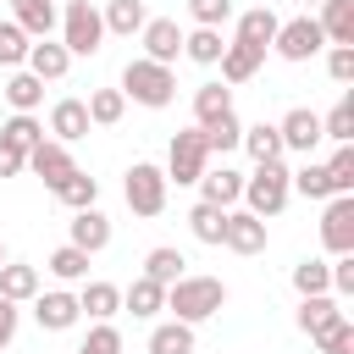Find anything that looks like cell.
Returning <instances> with one entry per match:
<instances>
[{"label":"cell","mask_w":354,"mask_h":354,"mask_svg":"<svg viewBox=\"0 0 354 354\" xmlns=\"http://www.w3.org/2000/svg\"><path fill=\"white\" fill-rule=\"evenodd\" d=\"M326 177H332V194H354V144H337L332 149Z\"/></svg>","instance_id":"obj_41"},{"label":"cell","mask_w":354,"mask_h":354,"mask_svg":"<svg viewBox=\"0 0 354 354\" xmlns=\"http://www.w3.org/2000/svg\"><path fill=\"white\" fill-rule=\"evenodd\" d=\"M227 111H232V88H227V83H199V88H194V116H199V127L216 122V116H227Z\"/></svg>","instance_id":"obj_24"},{"label":"cell","mask_w":354,"mask_h":354,"mask_svg":"<svg viewBox=\"0 0 354 354\" xmlns=\"http://www.w3.org/2000/svg\"><path fill=\"white\" fill-rule=\"evenodd\" d=\"M0 266H6V249H0Z\"/></svg>","instance_id":"obj_52"},{"label":"cell","mask_w":354,"mask_h":354,"mask_svg":"<svg viewBox=\"0 0 354 354\" xmlns=\"http://www.w3.org/2000/svg\"><path fill=\"white\" fill-rule=\"evenodd\" d=\"M33 293H39V271H33V266H0V299L22 304V299H33Z\"/></svg>","instance_id":"obj_30"},{"label":"cell","mask_w":354,"mask_h":354,"mask_svg":"<svg viewBox=\"0 0 354 354\" xmlns=\"http://www.w3.org/2000/svg\"><path fill=\"white\" fill-rule=\"evenodd\" d=\"M183 266H188V260H183L177 249H149V254H144V277L160 282V288H171V282L183 277Z\"/></svg>","instance_id":"obj_33"},{"label":"cell","mask_w":354,"mask_h":354,"mask_svg":"<svg viewBox=\"0 0 354 354\" xmlns=\"http://www.w3.org/2000/svg\"><path fill=\"white\" fill-rule=\"evenodd\" d=\"M188 227H194V238H199V243H221L227 210H221V205H205V199H199V205L188 210Z\"/></svg>","instance_id":"obj_32"},{"label":"cell","mask_w":354,"mask_h":354,"mask_svg":"<svg viewBox=\"0 0 354 354\" xmlns=\"http://www.w3.org/2000/svg\"><path fill=\"white\" fill-rule=\"evenodd\" d=\"M221 243H227L232 254H260V249H266V221H260L254 210H227Z\"/></svg>","instance_id":"obj_10"},{"label":"cell","mask_w":354,"mask_h":354,"mask_svg":"<svg viewBox=\"0 0 354 354\" xmlns=\"http://www.w3.org/2000/svg\"><path fill=\"white\" fill-rule=\"evenodd\" d=\"M122 194H127V210H133V216H160V210H166V171L149 166V160H133Z\"/></svg>","instance_id":"obj_5"},{"label":"cell","mask_w":354,"mask_h":354,"mask_svg":"<svg viewBox=\"0 0 354 354\" xmlns=\"http://www.w3.org/2000/svg\"><path fill=\"white\" fill-rule=\"evenodd\" d=\"M205 160H210V144H205V133H199V127L177 133V138H171V149H166V183H199Z\"/></svg>","instance_id":"obj_6"},{"label":"cell","mask_w":354,"mask_h":354,"mask_svg":"<svg viewBox=\"0 0 354 354\" xmlns=\"http://www.w3.org/2000/svg\"><path fill=\"white\" fill-rule=\"evenodd\" d=\"M77 354H122V332H116L111 321H100V326L77 343Z\"/></svg>","instance_id":"obj_44"},{"label":"cell","mask_w":354,"mask_h":354,"mask_svg":"<svg viewBox=\"0 0 354 354\" xmlns=\"http://www.w3.org/2000/svg\"><path fill=\"white\" fill-rule=\"evenodd\" d=\"M11 337H17V304H11V299H0V348H6Z\"/></svg>","instance_id":"obj_50"},{"label":"cell","mask_w":354,"mask_h":354,"mask_svg":"<svg viewBox=\"0 0 354 354\" xmlns=\"http://www.w3.org/2000/svg\"><path fill=\"white\" fill-rule=\"evenodd\" d=\"M238 144L254 155V166H260V160H282V138H277V127H271V122L243 127V138H238Z\"/></svg>","instance_id":"obj_28"},{"label":"cell","mask_w":354,"mask_h":354,"mask_svg":"<svg viewBox=\"0 0 354 354\" xmlns=\"http://www.w3.org/2000/svg\"><path fill=\"white\" fill-rule=\"evenodd\" d=\"M326 72H332V83H354V44H332Z\"/></svg>","instance_id":"obj_47"},{"label":"cell","mask_w":354,"mask_h":354,"mask_svg":"<svg viewBox=\"0 0 354 354\" xmlns=\"http://www.w3.org/2000/svg\"><path fill=\"white\" fill-rule=\"evenodd\" d=\"M122 304H127L133 315H155V310H166V288H160V282H149V277H138V282L122 293Z\"/></svg>","instance_id":"obj_34"},{"label":"cell","mask_w":354,"mask_h":354,"mask_svg":"<svg viewBox=\"0 0 354 354\" xmlns=\"http://www.w3.org/2000/svg\"><path fill=\"white\" fill-rule=\"evenodd\" d=\"M288 166L282 160H260L254 166V177H243V199H249V210L266 221V216H277L282 205H288Z\"/></svg>","instance_id":"obj_3"},{"label":"cell","mask_w":354,"mask_h":354,"mask_svg":"<svg viewBox=\"0 0 354 354\" xmlns=\"http://www.w3.org/2000/svg\"><path fill=\"white\" fill-rule=\"evenodd\" d=\"M22 166H28V155H22L17 144H6V138H0V177H17Z\"/></svg>","instance_id":"obj_49"},{"label":"cell","mask_w":354,"mask_h":354,"mask_svg":"<svg viewBox=\"0 0 354 354\" xmlns=\"http://www.w3.org/2000/svg\"><path fill=\"white\" fill-rule=\"evenodd\" d=\"M66 66H72V55H66V44H50V39H39V44H28V72H33L39 83H55V77H66Z\"/></svg>","instance_id":"obj_16"},{"label":"cell","mask_w":354,"mask_h":354,"mask_svg":"<svg viewBox=\"0 0 354 354\" xmlns=\"http://www.w3.org/2000/svg\"><path fill=\"white\" fill-rule=\"evenodd\" d=\"M337 321H343V310H337L332 293H304V304H299V332H304V337H321V332L337 326Z\"/></svg>","instance_id":"obj_15"},{"label":"cell","mask_w":354,"mask_h":354,"mask_svg":"<svg viewBox=\"0 0 354 354\" xmlns=\"http://www.w3.org/2000/svg\"><path fill=\"white\" fill-rule=\"evenodd\" d=\"M315 343H321V354H354V326H348V315H343L337 326H326Z\"/></svg>","instance_id":"obj_46"},{"label":"cell","mask_w":354,"mask_h":354,"mask_svg":"<svg viewBox=\"0 0 354 354\" xmlns=\"http://www.w3.org/2000/svg\"><path fill=\"white\" fill-rule=\"evenodd\" d=\"M88 105L83 100H55V111H50V133L61 138V144H77V138H88Z\"/></svg>","instance_id":"obj_14"},{"label":"cell","mask_w":354,"mask_h":354,"mask_svg":"<svg viewBox=\"0 0 354 354\" xmlns=\"http://www.w3.org/2000/svg\"><path fill=\"white\" fill-rule=\"evenodd\" d=\"M288 188H299L304 199H332V177H326V166H315V160H304L299 171H288Z\"/></svg>","instance_id":"obj_31"},{"label":"cell","mask_w":354,"mask_h":354,"mask_svg":"<svg viewBox=\"0 0 354 354\" xmlns=\"http://www.w3.org/2000/svg\"><path fill=\"white\" fill-rule=\"evenodd\" d=\"M77 315H83V310H77L72 293H61V288H55V293H33V321H39L44 332H66Z\"/></svg>","instance_id":"obj_13"},{"label":"cell","mask_w":354,"mask_h":354,"mask_svg":"<svg viewBox=\"0 0 354 354\" xmlns=\"http://www.w3.org/2000/svg\"><path fill=\"white\" fill-rule=\"evenodd\" d=\"M199 188H205V205H232V199H243V177L232 171V166H216V171H199Z\"/></svg>","instance_id":"obj_19"},{"label":"cell","mask_w":354,"mask_h":354,"mask_svg":"<svg viewBox=\"0 0 354 354\" xmlns=\"http://www.w3.org/2000/svg\"><path fill=\"white\" fill-rule=\"evenodd\" d=\"M6 100H11L17 111H33V105L44 100V83H39L33 72H11V83H6Z\"/></svg>","instance_id":"obj_40"},{"label":"cell","mask_w":354,"mask_h":354,"mask_svg":"<svg viewBox=\"0 0 354 354\" xmlns=\"http://www.w3.org/2000/svg\"><path fill=\"white\" fill-rule=\"evenodd\" d=\"M77 310H88L94 321H111V315L122 310V288H116V282H88L83 299H77Z\"/></svg>","instance_id":"obj_26"},{"label":"cell","mask_w":354,"mask_h":354,"mask_svg":"<svg viewBox=\"0 0 354 354\" xmlns=\"http://www.w3.org/2000/svg\"><path fill=\"white\" fill-rule=\"evenodd\" d=\"M293 288L299 293H332V266L326 260H299L293 266Z\"/></svg>","instance_id":"obj_39"},{"label":"cell","mask_w":354,"mask_h":354,"mask_svg":"<svg viewBox=\"0 0 354 354\" xmlns=\"http://www.w3.org/2000/svg\"><path fill=\"white\" fill-rule=\"evenodd\" d=\"M28 61V33L17 22H0V66H22Z\"/></svg>","instance_id":"obj_43"},{"label":"cell","mask_w":354,"mask_h":354,"mask_svg":"<svg viewBox=\"0 0 354 354\" xmlns=\"http://www.w3.org/2000/svg\"><path fill=\"white\" fill-rule=\"evenodd\" d=\"M260 61H266V50H254V44H227L221 50V83H249L254 72H260Z\"/></svg>","instance_id":"obj_18"},{"label":"cell","mask_w":354,"mask_h":354,"mask_svg":"<svg viewBox=\"0 0 354 354\" xmlns=\"http://www.w3.org/2000/svg\"><path fill=\"white\" fill-rule=\"evenodd\" d=\"M100 17H105V28H111V33H138V28L149 22V17H144V0H111Z\"/></svg>","instance_id":"obj_35"},{"label":"cell","mask_w":354,"mask_h":354,"mask_svg":"<svg viewBox=\"0 0 354 354\" xmlns=\"http://www.w3.org/2000/svg\"><path fill=\"white\" fill-rule=\"evenodd\" d=\"M227 304V282L221 277H177L171 288H166V310L177 315V321H205V315H216Z\"/></svg>","instance_id":"obj_1"},{"label":"cell","mask_w":354,"mask_h":354,"mask_svg":"<svg viewBox=\"0 0 354 354\" xmlns=\"http://www.w3.org/2000/svg\"><path fill=\"white\" fill-rule=\"evenodd\" d=\"M321 243L332 254H354V194H332L321 216Z\"/></svg>","instance_id":"obj_8"},{"label":"cell","mask_w":354,"mask_h":354,"mask_svg":"<svg viewBox=\"0 0 354 354\" xmlns=\"http://www.w3.org/2000/svg\"><path fill=\"white\" fill-rule=\"evenodd\" d=\"M0 138H6V144H17V149L28 155V149H33L39 138H44V127L33 122V111H17V116H11L6 127H0Z\"/></svg>","instance_id":"obj_37"},{"label":"cell","mask_w":354,"mask_h":354,"mask_svg":"<svg viewBox=\"0 0 354 354\" xmlns=\"http://www.w3.org/2000/svg\"><path fill=\"white\" fill-rule=\"evenodd\" d=\"M105 39V17L88 6V0H66V17H61V44L66 55H94Z\"/></svg>","instance_id":"obj_4"},{"label":"cell","mask_w":354,"mask_h":354,"mask_svg":"<svg viewBox=\"0 0 354 354\" xmlns=\"http://www.w3.org/2000/svg\"><path fill=\"white\" fill-rule=\"evenodd\" d=\"M72 243H77L83 254H100V249L111 243V221H105L94 205H83V210L72 216Z\"/></svg>","instance_id":"obj_17"},{"label":"cell","mask_w":354,"mask_h":354,"mask_svg":"<svg viewBox=\"0 0 354 354\" xmlns=\"http://www.w3.org/2000/svg\"><path fill=\"white\" fill-rule=\"evenodd\" d=\"M50 271H55L61 282H77V277H88V254H83L77 243H66V249L50 254Z\"/></svg>","instance_id":"obj_42"},{"label":"cell","mask_w":354,"mask_h":354,"mask_svg":"<svg viewBox=\"0 0 354 354\" xmlns=\"http://www.w3.org/2000/svg\"><path fill=\"white\" fill-rule=\"evenodd\" d=\"M271 39H277V11H271V6H254V11H243V17H238V44L266 50Z\"/></svg>","instance_id":"obj_22"},{"label":"cell","mask_w":354,"mask_h":354,"mask_svg":"<svg viewBox=\"0 0 354 354\" xmlns=\"http://www.w3.org/2000/svg\"><path fill=\"white\" fill-rule=\"evenodd\" d=\"M188 17H194L199 28H221V22L232 17V0H188Z\"/></svg>","instance_id":"obj_45"},{"label":"cell","mask_w":354,"mask_h":354,"mask_svg":"<svg viewBox=\"0 0 354 354\" xmlns=\"http://www.w3.org/2000/svg\"><path fill=\"white\" fill-rule=\"evenodd\" d=\"M221 28H194V33H183V55L188 61H199V66H216L221 61Z\"/></svg>","instance_id":"obj_23"},{"label":"cell","mask_w":354,"mask_h":354,"mask_svg":"<svg viewBox=\"0 0 354 354\" xmlns=\"http://www.w3.org/2000/svg\"><path fill=\"white\" fill-rule=\"evenodd\" d=\"M199 133H205L210 155H221V149H238V138H243V127H238V116H232V111H227V116H216V122H205Z\"/></svg>","instance_id":"obj_38"},{"label":"cell","mask_w":354,"mask_h":354,"mask_svg":"<svg viewBox=\"0 0 354 354\" xmlns=\"http://www.w3.org/2000/svg\"><path fill=\"white\" fill-rule=\"evenodd\" d=\"M149 354H194V326L188 321H166L149 332Z\"/></svg>","instance_id":"obj_27"},{"label":"cell","mask_w":354,"mask_h":354,"mask_svg":"<svg viewBox=\"0 0 354 354\" xmlns=\"http://www.w3.org/2000/svg\"><path fill=\"white\" fill-rule=\"evenodd\" d=\"M83 105H88V122H94V127H116L122 111H127V94H122V88H94Z\"/></svg>","instance_id":"obj_25"},{"label":"cell","mask_w":354,"mask_h":354,"mask_svg":"<svg viewBox=\"0 0 354 354\" xmlns=\"http://www.w3.org/2000/svg\"><path fill=\"white\" fill-rule=\"evenodd\" d=\"M122 94H133L138 105H149V111H160V105H171L177 100V77H171V66H160V61H127L122 66Z\"/></svg>","instance_id":"obj_2"},{"label":"cell","mask_w":354,"mask_h":354,"mask_svg":"<svg viewBox=\"0 0 354 354\" xmlns=\"http://www.w3.org/2000/svg\"><path fill=\"white\" fill-rule=\"evenodd\" d=\"M138 33H144V55H149V61L171 66V61L183 55V28H177L171 17H155V22H144Z\"/></svg>","instance_id":"obj_11"},{"label":"cell","mask_w":354,"mask_h":354,"mask_svg":"<svg viewBox=\"0 0 354 354\" xmlns=\"http://www.w3.org/2000/svg\"><path fill=\"white\" fill-rule=\"evenodd\" d=\"M304 6H321V0H304Z\"/></svg>","instance_id":"obj_51"},{"label":"cell","mask_w":354,"mask_h":354,"mask_svg":"<svg viewBox=\"0 0 354 354\" xmlns=\"http://www.w3.org/2000/svg\"><path fill=\"white\" fill-rule=\"evenodd\" d=\"M321 138H332V144H354V100H348V94L332 105V116H321Z\"/></svg>","instance_id":"obj_36"},{"label":"cell","mask_w":354,"mask_h":354,"mask_svg":"<svg viewBox=\"0 0 354 354\" xmlns=\"http://www.w3.org/2000/svg\"><path fill=\"white\" fill-rule=\"evenodd\" d=\"M55 199H61V205H72V210H83V205H94V199H100V183H94L88 171H66V177L55 183Z\"/></svg>","instance_id":"obj_29"},{"label":"cell","mask_w":354,"mask_h":354,"mask_svg":"<svg viewBox=\"0 0 354 354\" xmlns=\"http://www.w3.org/2000/svg\"><path fill=\"white\" fill-rule=\"evenodd\" d=\"M11 11H17V28H22L28 39H50V28H55V0H11Z\"/></svg>","instance_id":"obj_21"},{"label":"cell","mask_w":354,"mask_h":354,"mask_svg":"<svg viewBox=\"0 0 354 354\" xmlns=\"http://www.w3.org/2000/svg\"><path fill=\"white\" fill-rule=\"evenodd\" d=\"M321 33L332 44H354V0H321Z\"/></svg>","instance_id":"obj_20"},{"label":"cell","mask_w":354,"mask_h":354,"mask_svg":"<svg viewBox=\"0 0 354 354\" xmlns=\"http://www.w3.org/2000/svg\"><path fill=\"white\" fill-rule=\"evenodd\" d=\"M28 171L44 177V188H55V183H61L66 171H77V166H72V149H66L61 138H39V144L28 149Z\"/></svg>","instance_id":"obj_9"},{"label":"cell","mask_w":354,"mask_h":354,"mask_svg":"<svg viewBox=\"0 0 354 354\" xmlns=\"http://www.w3.org/2000/svg\"><path fill=\"white\" fill-rule=\"evenodd\" d=\"M277 138H282V149H299V155H310L315 144H321V116L315 111H288L282 122H277Z\"/></svg>","instance_id":"obj_12"},{"label":"cell","mask_w":354,"mask_h":354,"mask_svg":"<svg viewBox=\"0 0 354 354\" xmlns=\"http://www.w3.org/2000/svg\"><path fill=\"white\" fill-rule=\"evenodd\" d=\"M277 55L282 61H310L321 44H326V33H321V22L315 17H293V22H277Z\"/></svg>","instance_id":"obj_7"},{"label":"cell","mask_w":354,"mask_h":354,"mask_svg":"<svg viewBox=\"0 0 354 354\" xmlns=\"http://www.w3.org/2000/svg\"><path fill=\"white\" fill-rule=\"evenodd\" d=\"M332 288L337 293H354V254H337L332 260Z\"/></svg>","instance_id":"obj_48"}]
</instances>
